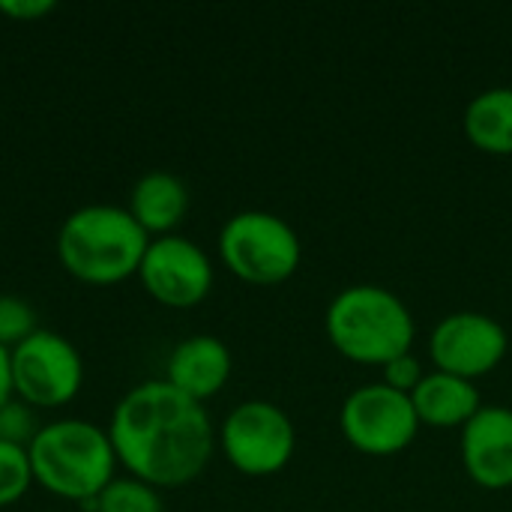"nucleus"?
Returning <instances> with one entry per match:
<instances>
[{
  "mask_svg": "<svg viewBox=\"0 0 512 512\" xmlns=\"http://www.w3.org/2000/svg\"><path fill=\"white\" fill-rule=\"evenodd\" d=\"M108 435L120 468L159 492L195 483L216 450L207 408L165 378L132 387L114 405Z\"/></svg>",
  "mask_w": 512,
  "mask_h": 512,
  "instance_id": "obj_1",
  "label": "nucleus"
},
{
  "mask_svg": "<svg viewBox=\"0 0 512 512\" xmlns=\"http://www.w3.org/2000/svg\"><path fill=\"white\" fill-rule=\"evenodd\" d=\"M33 483L72 504H90L117 477V453L108 426L63 417L39 426L30 447Z\"/></svg>",
  "mask_w": 512,
  "mask_h": 512,
  "instance_id": "obj_2",
  "label": "nucleus"
},
{
  "mask_svg": "<svg viewBox=\"0 0 512 512\" xmlns=\"http://www.w3.org/2000/svg\"><path fill=\"white\" fill-rule=\"evenodd\" d=\"M150 246L147 231L117 204H87L72 210L57 231L60 267L93 288H108L138 276L144 252Z\"/></svg>",
  "mask_w": 512,
  "mask_h": 512,
  "instance_id": "obj_3",
  "label": "nucleus"
},
{
  "mask_svg": "<svg viewBox=\"0 0 512 512\" xmlns=\"http://www.w3.org/2000/svg\"><path fill=\"white\" fill-rule=\"evenodd\" d=\"M324 330L345 360L378 369L408 354L417 336V324L405 300L372 282L339 291L327 306Z\"/></svg>",
  "mask_w": 512,
  "mask_h": 512,
  "instance_id": "obj_4",
  "label": "nucleus"
},
{
  "mask_svg": "<svg viewBox=\"0 0 512 512\" xmlns=\"http://www.w3.org/2000/svg\"><path fill=\"white\" fill-rule=\"evenodd\" d=\"M222 264L246 285L288 282L303 258L297 231L270 210H240L219 231Z\"/></svg>",
  "mask_w": 512,
  "mask_h": 512,
  "instance_id": "obj_5",
  "label": "nucleus"
},
{
  "mask_svg": "<svg viewBox=\"0 0 512 512\" xmlns=\"http://www.w3.org/2000/svg\"><path fill=\"white\" fill-rule=\"evenodd\" d=\"M216 444L234 471L246 477H273L294 459L297 429L279 405L249 399L222 420Z\"/></svg>",
  "mask_w": 512,
  "mask_h": 512,
  "instance_id": "obj_6",
  "label": "nucleus"
},
{
  "mask_svg": "<svg viewBox=\"0 0 512 512\" xmlns=\"http://www.w3.org/2000/svg\"><path fill=\"white\" fill-rule=\"evenodd\" d=\"M9 363L15 399L33 411L63 408L84 387V360L78 348L66 336L45 327L15 345L9 351Z\"/></svg>",
  "mask_w": 512,
  "mask_h": 512,
  "instance_id": "obj_7",
  "label": "nucleus"
},
{
  "mask_svg": "<svg viewBox=\"0 0 512 512\" xmlns=\"http://www.w3.org/2000/svg\"><path fill=\"white\" fill-rule=\"evenodd\" d=\"M345 441L366 456H396L417 441L420 420L411 396L381 384L357 387L339 411Z\"/></svg>",
  "mask_w": 512,
  "mask_h": 512,
  "instance_id": "obj_8",
  "label": "nucleus"
},
{
  "mask_svg": "<svg viewBox=\"0 0 512 512\" xmlns=\"http://www.w3.org/2000/svg\"><path fill=\"white\" fill-rule=\"evenodd\" d=\"M141 288L165 309H192L213 291L210 255L183 234L153 237L138 267Z\"/></svg>",
  "mask_w": 512,
  "mask_h": 512,
  "instance_id": "obj_9",
  "label": "nucleus"
},
{
  "mask_svg": "<svg viewBox=\"0 0 512 512\" xmlns=\"http://www.w3.org/2000/svg\"><path fill=\"white\" fill-rule=\"evenodd\" d=\"M510 348V336L501 321L486 312H450L429 336V360L438 372L459 378H483L495 372Z\"/></svg>",
  "mask_w": 512,
  "mask_h": 512,
  "instance_id": "obj_10",
  "label": "nucleus"
},
{
  "mask_svg": "<svg viewBox=\"0 0 512 512\" xmlns=\"http://www.w3.org/2000/svg\"><path fill=\"white\" fill-rule=\"evenodd\" d=\"M465 474L486 492L512 489V408L483 405L462 429Z\"/></svg>",
  "mask_w": 512,
  "mask_h": 512,
  "instance_id": "obj_11",
  "label": "nucleus"
},
{
  "mask_svg": "<svg viewBox=\"0 0 512 512\" xmlns=\"http://www.w3.org/2000/svg\"><path fill=\"white\" fill-rule=\"evenodd\" d=\"M231 369H234V360H231L228 345L210 333H198L174 345L165 363V381L183 396L204 405L207 399L225 390Z\"/></svg>",
  "mask_w": 512,
  "mask_h": 512,
  "instance_id": "obj_12",
  "label": "nucleus"
},
{
  "mask_svg": "<svg viewBox=\"0 0 512 512\" xmlns=\"http://www.w3.org/2000/svg\"><path fill=\"white\" fill-rule=\"evenodd\" d=\"M420 426L435 429H465L474 414L483 408L480 390L474 381L450 372H426V378L411 393Z\"/></svg>",
  "mask_w": 512,
  "mask_h": 512,
  "instance_id": "obj_13",
  "label": "nucleus"
},
{
  "mask_svg": "<svg viewBox=\"0 0 512 512\" xmlns=\"http://www.w3.org/2000/svg\"><path fill=\"white\" fill-rule=\"evenodd\" d=\"M126 210L147 231V237H168L189 213V189L171 171H147L135 180Z\"/></svg>",
  "mask_w": 512,
  "mask_h": 512,
  "instance_id": "obj_14",
  "label": "nucleus"
},
{
  "mask_svg": "<svg viewBox=\"0 0 512 512\" xmlns=\"http://www.w3.org/2000/svg\"><path fill=\"white\" fill-rule=\"evenodd\" d=\"M468 141L489 156H512V87H489L465 108Z\"/></svg>",
  "mask_w": 512,
  "mask_h": 512,
  "instance_id": "obj_15",
  "label": "nucleus"
},
{
  "mask_svg": "<svg viewBox=\"0 0 512 512\" xmlns=\"http://www.w3.org/2000/svg\"><path fill=\"white\" fill-rule=\"evenodd\" d=\"M87 512H165L162 504V492L129 477V474H117L96 501L84 504Z\"/></svg>",
  "mask_w": 512,
  "mask_h": 512,
  "instance_id": "obj_16",
  "label": "nucleus"
},
{
  "mask_svg": "<svg viewBox=\"0 0 512 512\" xmlns=\"http://www.w3.org/2000/svg\"><path fill=\"white\" fill-rule=\"evenodd\" d=\"M33 468L27 447L0 444V510L18 504L33 489Z\"/></svg>",
  "mask_w": 512,
  "mask_h": 512,
  "instance_id": "obj_17",
  "label": "nucleus"
},
{
  "mask_svg": "<svg viewBox=\"0 0 512 512\" xmlns=\"http://www.w3.org/2000/svg\"><path fill=\"white\" fill-rule=\"evenodd\" d=\"M36 330V309L15 294H0V345L12 351Z\"/></svg>",
  "mask_w": 512,
  "mask_h": 512,
  "instance_id": "obj_18",
  "label": "nucleus"
},
{
  "mask_svg": "<svg viewBox=\"0 0 512 512\" xmlns=\"http://www.w3.org/2000/svg\"><path fill=\"white\" fill-rule=\"evenodd\" d=\"M36 432H39V420L33 408H27L21 399H9L0 405V444L30 447Z\"/></svg>",
  "mask_w": 512,
  "mask_h": 512,
  "instance_id": "obj_19",
  "label": "nucleus"
},
{
  "mask_svg": "<svg viewBox=\"0 0 512 512\" xmlns=\"http://www.w3.org/2000/svg\"><path fill=\"white\" fill-rule=\"evenodd\" d=\"M381 375H384V384H387V387H393V390H399V393H405V396H411V393L417 390V384L426 378L423 363H420L411 351L402 354V357H396V360H390V363L381 369Z\"/></svg>",
  "mask_w": 512,
  "mask_h": 512,
  "instance_id": "obj_20",
  "label": "nucleus"
},
{
  "mask_svg": "<svg viewBox=\"0 0 512 512\" xmlns=\"http://www.w3.org/2000/svg\"><path fill=\"white\" fill-rule=\"evenodd\" d=\"M54 9H57L54 0H0V15L15 18V21H36Z\"/></svg>",
  "mask_w": 512,
  "mask_h": 512,
  "instance_id": "obj_21",
  "label": "nucleus"
},
{
  "mask_svg": "<svg viewBox=\"0 0 512 512\" xmlns=\"http://www.w3.org/2000/svg\"><path fill=\"white\" fill-rule=\"evenodd\" d=\"M15 399V390H12V363H9V348L0 345V405Z\"/></svg>",
  "mask_w": 512,
  "mask_h": 512,
  "instance_id": "obj_22",
  "label": "nucleus"
}]
</instances>
